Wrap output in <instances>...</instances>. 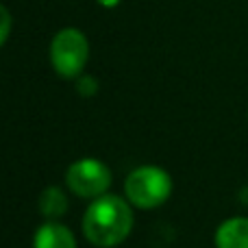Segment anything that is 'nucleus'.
Returning a JSON list of instances; mask_svg holds the SVG:
<instances>
[{"instance_id": "f03ea898", "label": "nucleus", "mask_w": 248, "mask_h": 248, "mask_svg": "<svg viewBox=\"0 0 248 248\" xmlns=\"http://www.w3.org/2000/svg\"><path fill=\"white\" fill-rule=\"evenodd\" d=\"M124 192L131 205L140 209H155L163 205L172 194V179L157 166H141L126 176Z\"/></svg>"}, {"instance_id": "39448f33", "label": "nucleus", "mask_w": 248, "mask_h": 248, "mask_svg": "<svg viewBox=\"0 0 248 248\" xmlns=\"http://www.w3.org/2000/svg\"><path fill=\"white\" fill-rule=\"evenodd\" d=\"M33 248H77V240L68 227L50 220L35 231Z\"/></svg>"}, {"instance_id": "1a4fd4ad", "label": "nucleus", "mask_w": 248, "mask_h": 248, "mask_svg": "<svg viewBox=\"0 0 248 248\" xmlns=\"http://www.w3.org/2000/svg\"><path fill=\"white\" fill-rule=\"evenodd\" d=\"M0 20H2V31H0V42H7V35H9V24H11V16H9L7 9H0Z\"/></svg>"}, {"instance_id": "20e7f679", "label": "nucleus", "mask_w": 248, "mask_h": 248, "mask_svg": "<svg viewBox=\"0 0 248 248\" xmlns=\"http://www.w3.org/2000/svg\"><path fill=\"white\" fill-rule=\"evenodd\" d=\"M65 183L78 198H100L111 185V170L100 159L85 157L65 170Z\"/></svg>"}, {"instance_id": "7ed1b4c3", "label": "nucleus", "mask_w": 248, "mask_h": 248, "mask_svg": "<svg viewBox=\"0 0 248 248\" xmlns=\"http://www.w3.org/2000/svg\"><path fill=\"white\" fill-rule=\"evenodd\" d=\"M90 57V44L85 35L77 29H63L55 35L50 44L52 68L63 78H74L83 72Z\"/></svg>"}, {"instance_id": "0eeeda50", "label": "nucleus", "mask_w": 248, "mask_h": 248, "mask_svg": "<svg viewBox=\"0 0 248 248\" xmlns=\"http://www.w3.org/2000/svg\"><path fill=\"white\" fill-rule=\"evenodd\" d=\"M39 211L48 220L61 218L68 211V196L63 194V189H59V187L44 189V194L39 196Z\"/></svg>"}, {"instance_id": "423d86ee", "label": "nucleus", "mask_w": 248, "mask_h": 248, "mask_svg": "<svg viewBox=\"0 0 248 248\" xmlns=\"http://www.w3.org/2000/svg\"><path fill=\"white\" fill-rule=\"evenodd\" d=\"M216 248H248V218H231L220 224Z\"/></svg>"}, {"instance_id": "6e6552de", "label": "nucleus", "mask_w": 248, "mask_h": 248, "mask_svg": "<svg viewBox=\"0 0 248 248\" xmlns=\"http://www.w3.org/2000/svg\"><path fill=\"white\" fill-rule=\"evenodd\" d=\"M78 92H81L83 96H92L96 92V81L92 77H83L81 81H78Z\"/></svg>"}, {"instance_id": "f257e3e1", "label": "nucleus", "mask_w": 248, "mask_h": 248, "mask_svg": "<svg viewBox=\"0 0 248 248\" xmlns=\"http://www.w3.org/2000/svg\"><path fill=\"white\" fill-rule=\"evenodd\" d=\"M133 229V211L120 196L94 198L83 216V233L98 248H113L128 237Z\"/></svg>"}, {"instance_id": "9d476101", "label": "nucleus", "mask_w": 248, "mask_h": 248, "mask_svg": "<svg viewBox=\"0 0 248 248\" xmlns=\"http://www.w3.org/2000/svg\"><path fill=\"white\" fill-rule=\"evenodd\" d=\"M100 4H103V7H116L118 2H120V0H98Z\"/></svg>"}]
</instances>
